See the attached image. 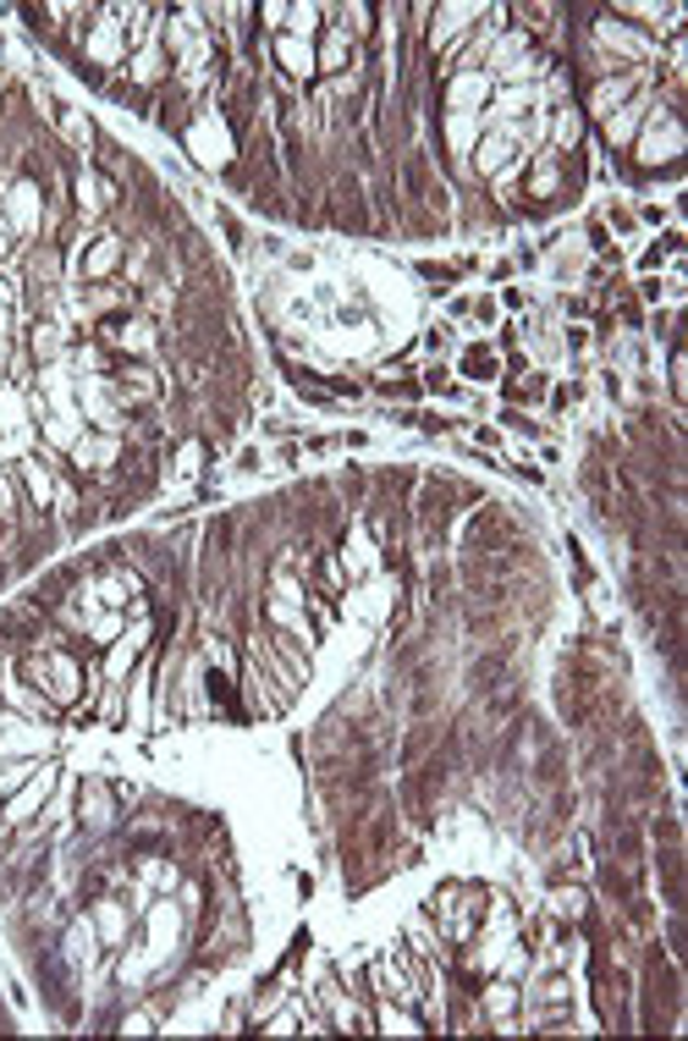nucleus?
<instances>
[{
	"mask_svg": "<svg viewBox=\"0 0 688 1041\" xmlns=\"http://www.w3.org/2000/svg\"><path fill=\"white\" fill-rule=\"evenodd\" d=\"M77 469H95V463H116L122 458V447H116V436L105 442V436H77V447L66 453Z\"/></svg>",
	"mask_w": 688,
	"mask_h": 1041,
	"instance_id": "4be33fe9",
	"label": "nucleus"
},
{
	"mask_svg": "<svg viewBox=\"0 0 688 1041\" xmlns=\"http://www.w3.org/2000/svg\"><path fill=\"white\" fill-rule=\"evenodd\" d=\"M402 942L418 953L424 965H436V970H441V959H447V942H441V931H436V926H429V915H413V920H408V931H402Z\"/></svg>",
	"mask_w": 688,
	"mask_h": 1041,
	"instance_id": "dca6fc26",
	"label": "nucleus"
},
{
	"mask_svg": "<svg viewBox=\"0 0 688 1041\" xmlns=\"http://www.w3.org/2000/svg\"><path fill=\"white\" fill-rule=\"evenodd\" d=\"M612 854H617V865H645V832H639V827H623V832L612 838Z\"/></svg>",
	"mask_w": 688,
	"mask_h": 1041,
	"instance_id": "a878e982",
	"label": "nucleus"
},
{
	"mask_svg": "<svg viewBox=\"0 0 688 1041\" xmlns=\"http://www.w3.org/2000/svg\"><path fill=\"white\" fill-rule=\"evenodd\" d=\"M116 1030H127V1036H138V1030H154V1014H127Z\"/></svg>",
	"mask_w": 688,
	"mask_h": 1041,
	"instance_id": "f704fd0d",
	"label": "nucleus"
},
{
	"mask_svg": "<svg viewBox=\"0 0 688 1041\" xmlns=\"http://www.w3.org/2000/svg\"><path fill=\"white\" fill-rule=\"evenodd\" d=\"M485 17V7H429V34H424V50L429 55H441L452 45L468 39V28Z\"/></svg>",
	"mask_w": 688,
	"mask_h": 1041,
	"instance_id": "0eeeda50",
	"label": "nucleus"
},
{
	"mask_svg": "<svg viewBox=\"0 0 688 1041\" xmlns=\"http://www.w3.org/2000/svg\"><path fill=\"white\" fill-rule=\"evenodd\" d=\"M501 309L518 314V309H524V293H518V287H506V293H501Z\"/></svg>",
	"mask_w": 688,
	"mask_h": 1041,
	"instance_id": "4c0bfd02",
	"label": "nucleus"
},
{
	"mask_svg": "<svg viewBox=\"0 0 688 1041\" xmlns=\"http://www.w3.org/2000/svg\"><path fill=\"white\" fill-rule=\"evenodd\" d=\"M23 518V507H17V485H12V474H0V524H17Z\"/></svg>",
	"mask_w": 688,
	"mask_h": 1041,
	"instance_id": "cd10ccee",
	"label": "nucleus"
},
{
	"mask_svg": "<svg viewBox=\"0 0 688 1041\" xmlns=\"http://www.w3.org/2000/svg\"><path fill=\"white\" fill-rule=\"evenodd\" d=\"M122 265H127V243H122L116 232H105V237H95V243H89V253H83L77 276H83V282H111Z\"/></svg>",
	"mask_w": 688,
	"mask_h": 1041,
	"instance_id": "f8f14e48",
	"label": "nucleus"
},
{
	"mask_svg": "<svg viewBox=\"0 0 688 1041\" xmlns=\"http://www.w3.org/2000/svg\"><path fill=\"white\" fill-rule=\"evenodd\" d=\"M39 215H45L39 183H34V177H17V183L7 188V205H0V221H7V232H17V237H34V232H39Z\"/></svg>",
	"mask_w": 688,
	"mask_h": 1041,
	"instance_id": "6e6552de",
	"label": "nucleus"
},
{
	"mask_svg": "<svg viewBox=\"0 0 688 1041\" xmlns=\"http://www.w3.org/2000/svg\"><path fill=\"white\" fill-rule=\"evenodd\" d=\"M546 127H551V144H546V149H556V154H573V149L584 144V111H578L573 100H562V111H556Z\"/></svg>",
	"mask_w": 688,
	"mask_h": 1041,
	"instance_id": "f3484780",
	"label": "nucleus"
},
{
	"mask_svg": "<svg viewBox=\"0 0 688 1041\" xmlns=\"http://www.w3.org/2000/svg\"><path fill=\"white\" fill-rule=\"evenodd\" d=\"M490 95H496L490 72H458V77L447 83V111H452V116H474Z\"/></svg>",
	"mask_w": 688,
	"mask_h": 1041,
	"instance_id": "ddd939ff",
	"label": "nucleus"
},
{
	"mask_svg": "<svg viewBox=\"0 0 688 1041\" xmlns=\"http://www.w3.org/2000/svg\"><path fill=\"white\" fill-rule=\"evenodd\" d=\"M309 612H314V634L330 629V600H309Z\"/></svg>",
	"mask_w": 688,
	"mask_h": 1041,
	"instance_id": "c9c22d12",
	"label": "nucleus"
},
{
	"mask_svg": "<svg viewBox=\"0 0 688 1041\" xmlns=\"http://www.w3.org/2000/svg\"><path fill=\"white\" fill-rule=\"evenodd\" d=\"M634 221H639V226H666L672 210H666V205H645V210H634Z\"/></svg>",
	"mask_w": 688,
	"mask_h": 1041,
	"instance_id": "473e14b6",
	"label": "nucleus"
},
{
	"mask_svg": "<svg viewBox=\"0 0 688 1041\" xmlns=\"http://www.w3.org/2000/svg\"><path fill=\"white\" fill-rule=\"evenodd\" d=\"M89 920H95V937H100L105 947H122V942H127V931H133V926H127V909H122V899H105V904H95V915H89Z\"/></svg>",
	"mask_w": 688,
	"mask_h": 1041,
	"instance_id": "aec40b11",
	"label": "nucleus"
},
{
	"mask_svg": "<svg viewBox=\"0 0 688 1041\" xmlns=\"http://www.w3.org/2000/svg\"><path fill=\"white\" fill-rule=\"evenodd\" d=\"M661 843H683V827H677V816H661V821H655V848H661Z\"/></svg>",
	"mask_w": 688,
	"mask_h": 1041,
	"instance_id": "72a5a7b5",
	"label": "nucleus"
},
{
	"mask_svg": "<svg viewBox=\"0 0 688 1041\" xmlns=\"http://www.w3.org/2000/svg\"><path fill=\"white\" fill-rule=\"evenodd\" d=\"M271 55H276V66H282L287 83H309V77H320V72H314V45H309V39L276 34V39H271Z\"/></svg>",
	"mask_w": 688,
	"mask_h": 1041,
	"instance_id": "4468645a",
	"label": "nucleus"
},
{
	"mask_svg": "<svg viewBox=\"0 0 688 1041\" xmlns=\"http://www.w3.org/2000/svg\"><path fill=\"white\" fill-rule=\"evenodd\" d=\"M287 12H292V7H260L253 17H260V23L271 28V39H276V34H287Z\"/></svg>",
	"mask_w": 688,
	"mask_h": 1041,
	"instance_id": "7c9ffc66",
	"label": "nucleus"
},
{
	"mask_svg": "<svg viewBox=\"0 0 688 1041\" xmlns=\"http://www.w3.org/2000/svg\"><path fill=\"white\" fill-rule=\"evenodd\" d=\"M370 1025H375L380 1036H418V1030H429L424 1014H408V1003H391V997H380V1008L370 1014Z\"/></svg>",
	"mask_w": 688,
	"mask_h": 1041,
	"instance_id": "2eb2a0df",
	"label": "nucleus"
},
{
	"mask_svg": "<svg viewBox=\"0 0 688 1041\" xmlns=\"http://www.w3.org/2000/svg\"><path fill=\"white\" fill-rule=\"evenodd\" d=\"M7 248H12V232H7V221H0V265H7Z\"/></svg>",
	"mask_w": 688,
	"mask_h": 1041,
	"instance_id": "a19ab883",
	"label": "nucleus"
},
{
	"mask_svg": "<svg viewBox=\"0 0 688 1041\" xmlns=\"http://www.w3.org/2000/svg\"><path fill=\"white\" fill-rule=\"evenodd\" d=\"M183 904H188V909L204 904V888H199V882H183Z\"/></svg>",
	"mask_w": 688,
	"mask_h": 1041,
	"instance_id": "58836bf2",
	"label": "nucleus"
},
{
	"mask_svg": "<svg viewBox=\"0 0 688 1041\" xmlns=\"http://www.w3.org/2000/svg\"><path fill=\"white\" fill-rule=\"evenodd\" d=\"M116 800H127V783H100V777H89V783L77 789V827L83 832H111L116 827Z\"/></svg>",
	"mask_w": 688,
	"mask_h": 1041,
	"instance_id": "423d86ee",
	"label": "nucleus"
},
{
	"mask_svg": "<svg viewBox=\"0 0 688 1041\" xmlns=\"http://www.w3.org/2000/svg\"><path fill=\"white\" fill-rule=\"evenodd\" d=\"M479 904H485V888L474 882H447L429 899V926L441 931L447 947H468L479 937Z\"/></svg>",
	"mask_w": 688,
	"mask_h": 1041,
	"instance_id": "f03ea898",
	"label": "nucleus"
},
{
	"mask_svg": "<svg viewBox=\"0 0 688 1041\" xmlns=\"http://www.w3.org/2000/svg\"><path fill=\"white\" fill-rule=\"evenodd\" d=\"M606 215H612V221H606V232H623V237H628V232H634V226H639V221H634V210H628V205H612V210H606Z\"/></svg>",
	"mask_w": 688,
	"mask_h": 1041,
	"instance_id": "2f4dec72",
	"label": "nucleus"
},
{
	"mask_svg": "<svg viewBox=\"0 0 688 1041\" xmlns=\"http://www.w3.org/2000/svg\"><path fill=\"white\" fill-rule=\"evenodd\" d=\"M375 392H380L386 402H418V397H424V381H418V375H397V381H380Z\"/></svg>",
	"mask_w": 688,
	"mask_h": 1041,
	"instance_id": "bb28decb",
	"label": "nucleus"
},
{
	"mask_svg": "<svg viewBox=\"0 0 688 1041\" xmlns=\"http://www.w3.org/2000/svg\"><path fill=\"white\" fill-rule=\"evenodd\" d=\"M100 342L116 347V359H149L154 347H160V325H154L149 314L122 309V314H105V320H100Z\"/></svg>",
	"mask_w": 688,
	"mask_h": 1041,
	"instance_id": "20e7f679",
	"label": "nucleus"
},
{
	"mask_svg": "<svg viewBox=\"0 0 688 1041\" xmlns=\"http://www.w3.org/2000/svg\"><path fill=\"white\" fill-rule=\"evenodd\" d=\"M127 34L116 23V7H95V23L89 34H83V61H89V72H111V66H127Z\"/></svg>",
	"mask_w": 688,
	"mask_h": 1041,
	"instance_id": "39448f33",
	"label": "nucleus"
},
{
	"mask_svg": "<svg viewBox=\"0 0 688 1041\" xmlns=\"http://www.w3.org/2000/svg\"><path fill=\"white\" fill-rule=\"evenodd\" d=\"M501 424H506V430H518V436H540V424H535L529 413H518V408H501Z\"/></svg>",
	"mask_w": 688,
	"mask_h": 1041,
	"instance_id": "c756f323",
	"label": "nucleus"
},
{
	"mask_svg": "<svg viewBox=\"0 0 688 1041\" xmlns=\"http://www.w3.org/2000/svg\"><path fill=\"white\" fill-rule=\"evenodd\" d=\"M17 672H23V683H34L39 694H50L61 711H72V706L83 701V661L66 656V650H23V656H17Z\"/></svg>",
	"mask_w": 688,
	"mask_h": 1041,
	"instance_id": "f257e3e1",
	"label": "nucleus"
},
{
	"mask_svg": "<svg viewBox=\"0 0 688 1041\" xmlns=\"http://www.w3.org/2000/svg\"><path fill=\"white\" fill-rule=\"evenodd\" d=\"M424 342H429V347H447V342H452V325H436V331H429Z\"/></svg>",
	"mask_w": 688,
	"mask_h": 1041,
	"instance_id": "ea45409f",
	"label": "nucleus"
},
{
	"mask_svg": "<svg viewBox=\"0 0 688 1041\" xmlns=\"http://www.w3.org/2000/svg\"><path fill=\"white\" fill-rule=\"evenodd\" d=\"M655 89V72L650 66H628V72H617V77H595L589 89H584V116L589 122H606V116H617L634 95H650Z\"/></svg>",
	"mask_w": 688,
	"mask_h": 1041,
	"instance_id": "7ed1b4c3",
	"label": "nucleus"
},
{
	"mask_svg": "<svg viewBox=\"0 0 688 1041\" xmlns=\"http://www.w3.org/2000/svg\"><path fill=\"white\" fill-rule=\"evenodd\" d=\"M546 909H551L562 926H578V920H589V893H584L578 882H562V888H551Z\"/></svg>",
	"mask_w": 688,
	"mask_h": 1041,
	"instance_id": "6ab92c4d",
	"label": "nucleus"
},
{
	"mask_svg": "<svg viewBox=\"0 0 688 1041\" xmlns=\"http://www.w3.org/2000/svg\"><path fill=\"white\" fill-rule=\"evenodd\" d=\"M28 354H34V364H55V359L66 354V331H61V320H39V325L28 331Z\"/></svg>",
	"mask_w": 688,
	"mask_h": 1041,
	"instance_id": "412c9836",
	"label": "nucleus"
},
{
	"mask_svg": "<svg viewBox=\"0 0 688 1041\" xmlns=\"http://www.w3.org/2000/svg\"><path fill=\"white\" fill-rule=\"evenodd\" d=\"M474 442L479 447H501V430L496 424H474Z\"/></svg>",
	"mask_w": 688,
	"mask_h": 1041,
	"instance_id": "e433bc0d",
	"label": "nucleus"
},
{
	"mask_svg": "<svg viewBox=\"0 0 688 1041\" xmlns=\"http://www.w3.org/2000/svg\"><path fill=\"white\" fill-rule=\"evenodd\" d=\"M353 61H359V45L341 34L336 23H325L320 39H314V72H320V77H348Z\"/></svg>",
	"mask_w": 688,
	"mask_h": 1041,
	"instance_id": "1a4fd4ad",
	"label": "nucleus"
},
{
	"mask_svg": "<svg viewBox=\"0 0 688 1041\" xmlns=\"http://www.w3.org/2000/svg\"><path fill=\"white\" fill-rule=\"evenodd\" d=\"M463 314H474V325H496V320H501V303H496V298H468Z\"/></svg>",
	"mask_w": 688,
	"mask_h": 1041,
	"instance_id": "c85d7f7f",
	"label": "nucleus"
},
{
	"mask_svg": "<svg viewBox=\"0 0 688 1041\" xmlns=\"http://www.w3.org/2000/svg\"><path fill=\"white\" fill-rule=\"evenodd\" d=\"M650 95H655V89H650ZM650 95H634L617 116L600 122V138H606L612 154H628V149H634V138H639V127H645V116H650Z\"/></svg>",
	"mask_w": 688,
	"mask_h": 1041,
	"instance_id": "9d476101",
	"label": "nucleus"
},
{
	"mask_svg": "<svg viewBox=\"0 0 688 1041\" xmlns=\"http://www.w3.org/2000/svg\"><path fill=\"white\" fill-rule=\"evenodd\" d=\"M50 789H55V760H39V771L28 777V783H23L7 805H0V810H7V827H23V821H28V816L50 800Z\"/></svg>",
	"mask_w": 688,
	"mask_h": 1041,
	"instance_id": "9b49d317",
	"label": "nucleus"
},
{
	"mask_svg": "<svg viewBox=\"0 0 688 1041\" xmlns=\"http://www.w3.org/2000/svg\"><path fill=\"white\" fill-rule=\"evenodd\" d=\"M463 375H468V381H501V359L490 354L485 342H474L468 354H463Z\"/></svg>",
	"mask_w": 688,
	"mask_h": 1041,
	"instance_id": "5701e85b",
	"label": "nucleus"
},
{
	"mask_svg": "<svg viewBox=\"0 0 688 1041\" xmlns=\"http://www.w3.org/2000/svg\"><path fill=\"white\" fill-rule=\"evenodd\" d=\"M149 640V623L143 618H133V629H122V645H111V656H105V678L111 683H122L127 672H133V650Z\"/></svg>",
	"mask_w": 688,
	"mask_h": 1041,
	"instance_id": "a211bd4d",
	"label": "nucleus"
},
{
	"mask_svg": "<svg viewBox=\"0 0 688 1041\" xmlns=\"http://www.w3.org/2000/svg\"><path fill=\"white\" fill-rule=\"evenodd\" d=\"M23 480H28V496H34L39 507H55V480L45 474L39 458H23Z\"/></svg>",
	"mask_w": 688,
	"mask_h": 1041,
	"instance_id": "b1692460",
	"label": "nucleus"
},
{
	"mask_svg": "<svg viewBox=\"0 0 688 1041\" xmlns=\"http://www.w3.org/2000/svg\"><path fill=\"white\" fill-rule=\"evenodd\" d=\"M34 771H39L34 760H0V805H7V800H12V794L28 783Z\"/></svg>",
	"mask_w": 688,
	"mask_h": 1041,
	"instance_id": "393cba45",
	"label": "nucleus"
}]
</instances>
